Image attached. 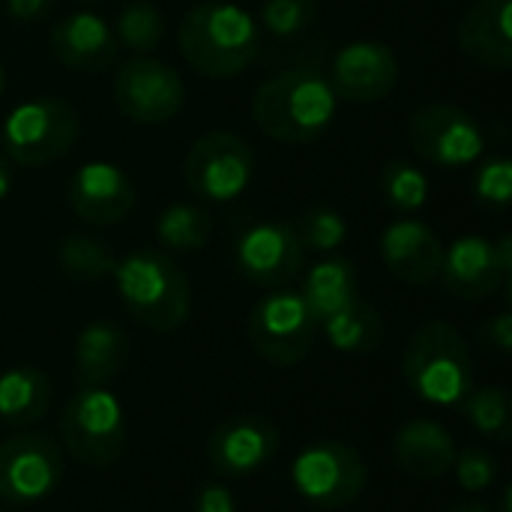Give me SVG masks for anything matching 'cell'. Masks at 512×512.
I'll return each instance as SVG.
<instances>
[{
    "mask_svg": "<svg viewBox=\"0 0 512 512\" xmlns=\"http://www.w3.org/2000/svg\"><path fill=\"white\" fill-rule=\"evenodd\" d=\"M339 96L327 75L312 66L285 69L267 78L252 99L258 129L282 144H312L336 117Z\"/></svg>",
    "mask_w": 512,
    "mask_h": 512,
    "instance_id": "1",
    "label": "cell"
},
{
    "mask_svg": "<svg viewBox=\"0 0 512 512\" xmlns=\"http://www.w3.org/2000/svg\"><path fill=\"white\" fill-rule=\"evenodd\" d=\"M180 51L207 78H234L258 54L255 18L234 3H201L186 12L177 30Z\"/></svg>",
    "mask_w": 512,
    "mask_h": 512,
    "instance_id": "2",
    "label": "cell"
},
{
    "mask_svg": "<svg viewBox=\"0 0 512 512\" xmlns=\"http://www.w3.org/2000/svg\"><path fill=\"white\" fill-rule=\"evenodd\" d=\"M117 291L129 315L156 333H171L189 318V279L174 258L156 249H138L114 267Z\"/></svg>",
    "mask_w": 512,
    "mask_h": 512,
    "instance_id": "3",
    "label": "cell"
},
{
    "mask_svg": "<svg viewBox=\"0 0 512 512\" xmlns=\"http://www.w3.org/2000/svg\"><path fill=\"white\" fill-rule=\"evenodd\" d=\"M402 372L408 387L432 405H462L474 390L471 351L447 321H432L408 339Z\"/></svg>",
    "mask_w": 512,
    "mask_h": 512,
    "instance_id": "4",
    "label": "cell"
},
{
    "mask_svg": "<svg viewBox=\"0 0 512 512\" xmlns=\"http://www.w3.org/2000/svg\"><path fill=\"white\" fill-rule=\"evenodd\" d=\"M66 450L87 468H111L126 447V423L117 399L102 387H84L69 399L60 420Z\"/></svg>",
    "mask_w": 512,
    "mask_h": 512,
    "instance_id": "5",
    "label": "cell"
},
{
    "mask_svg": "<svg viewBox=\"0 0 512 512\" xmlns=\"http://www.w3.org/2000/svg\"><path fill=\"white\" fill-rule=\"evenodd\" d=\"M78 117L63 99H33L9 111L3 123V150L12 162L39 168L72 150Z\"/></svg>",
    "mask_w": 512,
    "mask_h": 512,
    "instance_id": "6",
    "label": "cell"
},
{
    "mask_svg": "<svg viewBox=\"0 0 512 512\" xmlns=\"http://www.w3.org/2000/svg\"><path fill=\"white\" fill-rule=\"evenodd\" d=\"M291 477L297 492L309 504L321 510H339L363 495L369 471L354 447L339 441H321L297 456Z\"/></svg>",
    "mask_w": 512,
    "mask_h": 512,
    "instance_id": "7",
    "label": "cell"
},
{
    "mask_svg": "<svg viewBox=\"0 0 512 512\" xmlns=\"http://www.w3.org/2000/svg\"><path fill=\"white\" fill-rule=\"evenodd\" d=\"M249 345L273 366H297L309 357L318 333V321L306 309L300 294L279 291L255 306L249 315Z\"/></svg>",
    "mask_w": 512,
    "mask_h": 512,
    "instance_id": "8",
    "label": "cell"
},
{
    "mask_svg": "<svg viewBox=\"0 0 512 512\" xmlns=\"http://www.w3.org/2000/svg\"><path fill=\"white\" fill-rule=\"evenodd\" d=\"M255 174V156L249 144L234 132H207L201 135L183 162V177L192 192L207 201H234L240 198Z\"/></svg>",
    "mask_w": 512,
    "mask_h": 512,
    "instance_id": "9",
    "label": "cell"
},
{
    "mask_svg": "<svg viewBox=\"0 0 512 512\" xmlns=\"http://www.w3.org/2000/svg\"><path fill=\"white\" fill-rule=\"evenodd\" d=\"M408 135L414 150L438 168H465L486 150L480 123L465 108L450 102H429L414 111Z\"/></svg>",
    "mask_w": 512,
    "mask_h": 512,
    "instance_id": "10",
    "label": "cell"
},
{
    "mask_svg": "<svg viewBox=\"0 0 512 512\" xmlns=\"http://www.w3.org/2000/svg\"><path fill=\"white\" fill-rule=\"evenodd\" d=\"M63 480L60 447L42 432H24L0 444V498L33 504L48 498Z\"/></svg>",
    "mask_w": 512,
    "mask_h": 512,
    "instance_id": "11",
    "label": "cell"
},
{
    "mask_svg": "<svg viewBox=\"0 0 512 512\" xmlns=\"http://www.w3.org/2000/svg\"><path fill=\"white\" fill-rule=\"evenodd\" d=\"M114 102L135 123H168L186 102L183 78L156 57H132L114 75Z\"/></svg>",
    "mask_w": 512,
    "mask_h": 512,
    "instance_id": "12",
    "label": "cell"
},
{
    "mask_svg": "<svg viewBox=\"0 0 512 512\" xmlns=\"http://www.w3.org/2000/svg\"><path fill=\"white\" fill-rule=\"evenodd\" d=\"M279 426L261 414H234L207 438V459L225 477H249L267 468L279 453Z\"/></svg>",
    "mask_w": 512,
    "mask_h": 512,
    "instance_id": "13",
    "label": "cell"
},
{
    "mask_svg": "<svg viewBox=\"0 0 512 512\" xmlns=\"http://www.w3.org/2000/svg\"><path fill=\"white\" fill-rule=\"evenodd\" d=\"M306 249L285 222H255L237 237L234 261L243 279L261 288H279L303 270Z\"/></svg>",
    "mask_w": 512,
    "mask_h": 512,
    "instance_id": "14",
    "label": "cell"
},
{
    "mask_svg": "<svg viewBox=\"0 0 512 512\" xmlns=\"http://www.w3.org/2000/svg\"><path fill=\"white\" fill-rule=\"evenodd\" d=\"M330 84L348 102H378L399 84V60L384 42H351L336 54Z\"/></svg>",
    "mask_w": 512,
    "mask_h": 512,
    "instance_id": "15",
    "label": "cell"
},
{
    "mask_svg": "<svg viewBox=\"0 0 512 512\" xmlns=\"http://www.w3.org/2000/svg\"><path fill=\"white\" fill-rule=\"evenodd\" d=\"M69 207L90 225H117L135 207L132 180L111 162H87L69 183Z\"/></svg>",
    "mask_w": 512,
    "mask_h": 512,
    "instance_id": "16",
    "label": "cell"
},
{
    "mask_svg": "<svg viewBox=\"0 0 512 512\" xmlns=\"http://www.w3.org/2000/svg\"><path fill=\"white\" fill-rule=\"evenodd\" d=\"M54 57L75 72H105L117 60V36L96 12H72L51 27Z\"/></svg>",
    "mask_w": 512,
    "mask_h": 512,
    "instance_id": "17",
    "label": "cell"
},
{
    "mask_svg": "<svg viewBox=\"0 0 512 512\" xmlns=\"http://www.w3.org/2000/svg\"><path fill=\"white\" fill-rule=\"evenodd\" d=\"M381 255L390 273L411 285H429L441 276L444 264V246L438 234L417 219H399L387 225L381 237Z\"/></svg>",
    "mask_w": 512,
    "mask_h": 512,
    "instance_id": "18",
    "label": "cell"
},
{
    "mask_svg": "<svg viewBox=\"0 0 512 512\" xmlns=\"http://www.w3.org/2000/svg\"><path fill=\"white\" fill-rule=\"evenodd\" d=\"M441 276H444V288L468 303L486 300L498 288L510 285V276H504V270L495 261L492 243L477 234L459 237L450 246V252H444Z\"/></svg>",
    "mask_w": 512,
    "mask_h": 512,
    "instance_id": "19",
    "label": "cell"
},
{
    "mask_svg": "<svg viewBox=\"0 0 512 512\" xmlns=\"http://www.w3.org/2000/svg\"><path fill=\"white\" fill-rule=\"evenodd\" d=\"M459 48L480 66H512V0H477L459 21Z\"/></svg>",
    "mask_w": 512,
    "mask_h": 512,
    "instance_id": "20",
    "label": "cell"
},
{
    "mask_svg": "<svg viewBox=\"0 0 512 512\" xmlns=\"http://www.w3.org/2000/svg\"><path fill=\"white\" fill-rule=\"evenodd\" d=\"M132 342L114 321H96L81 330L75 342V378L81 387L111 384L129 363Z\"/></svg>",
    "mask_w": 512,
    "mask_h": 512,
    "instance_id": "21",
    "label": "cell"
},
{
    "mask_svg": "<svg viewBox=\"0 0 512 512\" xmlns=\"http://www.w3.org/2000/svg\"><path fill=\"white\" fill-rule=\"evenodd\" d=\"M393 456L408 477L438 480L456 462V447L447 429L432 420H411L393 438Z\"/></svg>",
    "mask_w": 512,
    "mask_h": 512,
    "instance_id": "22",
    "label": "cell"
},
{
    "mask_svg": "<svg viewBox=\"0 0 512 512\" xmlns=\"http://www.w3.org/2000/svg\"><path fill=\"white\" fill-rule=\"evenodd\" d=\"M51 405V384L39 369L21 366L0 375V420L9 426H33Z\"/></svg>",
    "mask_w": 512,
    "mask_h": 512,
    "instance_id": "23",
    "label": "cell"
},
{
    "mask_svg": "<svg viewBox=\"0 0 512 512\" xmlns=\"http://www.w3.org/2000/svg\"><path fill=\"white\" fill-rule=\"evenodd\" d=\"M303 303L312 312L315 321H327L330 315H336L339 309L351 306L357 300V273L351 267V261L333 258V261H321L312 267V273L306 276L303 285Z\"/></svg>",
    "mask_w": 512,
    "mask_h": 512,
    "instance_id": "24",
    "label": "cell"
},
{
    "mask_svg": "<svg viewBox=\"0 0 512 512\" xmlns=\"http://www.w3.org/2000/svg\"><path fill=\"white\" fill-rule=\"evenodd\" d=\"M324 330H327L330 345L345 354H372L381 348L384 333H387L381 312L363 300H354L351 306L330 315L324 321Z\"/></svg>",
    "mask_w": 512,
    "mask_h": 512,
    "instance_id": "25",
    "label": "cell"
},
{
    "mask_svg": "<svg viewBox=\"0 0 512 512\" xmlns=\"http://www.w3.org/2000/svg\"><path fill=\"white\" fill-rule=\"evenodd\" d=\"M57 261L72 282H99L105 276H114L117 267L111 249L96 237H84V234H69L57 249Z\"/></svg>",
    "mask_w": 512,
    "mask_h": 512,
    "instance_id": "26",
    "label": "cell"
},
{
    "mask_svg": "<svg viewBox=\"0 0 512 512\" xmlns=\"http://www.w3.org/2000/svg\"><path fill=\"white\" fill-rule=\"evenodd\" d=\"M210 231H213L210 213L198 204H171L159 216V225H156L159 240L177 252H195L207 246Z\"/></svg>",
    "mask_w": 512,
    "mask_h": 512,
    "instance_id": "27",
    "label": "cell"
},
{
    "mask_svg": "<svg viewBox=\"0 0 512 512\" xmlns=\"http://www.w3.org/2000/svg\"><path fill=\"white\" fill-rule=\"evenodd\" d=\"M381 198L387 207L399 210V213H414L426 204L429 198V180L420 168H414L405 159H390L381 168V180H378Z\"/></svg>",
    "mask_w": 512,
    "mask_h": 512,
    "instance_id": "28",
    "label": "cell"
},
{
    "mask_svg": "<svg viewBox=\"0 0 512 512\" xmlns=\"http://www.w3.org/2000/svg\"><path fill=\"white\" fill-rule=\"evenodd\" d=\"M468 420L492 441L507 444L512 438V411L510 393L501 387H486V390H471L468 399L462 402Z\"/></svg>",
    "mask_w": 512,
    "mask_h": 512,
    "instance_id": "29",
    "label": "cell"
},
{
    "mask_svg": "<svg viewBox=\"0 0 512 512\" xmlns=\"http://www.w3.org/2000/svg\"><path fill=\"white\" fill-rule=\"evenodd\" d=\"M162 33H165V18H162L159 6L150 0H132L129 6L120 9L117 24H114L117 42H123L135 51L156 48Z\"/></svg>",
    "mask_w": 512,
    "mask_h": 512,
    "instance_id": "30",
    "label": "cell"
},
{
    "mask_svg": "<svg viewBox=\"0 0 512 512\" xmlns=\"http://www.w3.org/2000/svg\"><path fill=\"white\" fill-rule=\"evenodd\" d=\"M318 21V0H264L261 24L273 39L303 36Z\"/></svg>",
    "mask_w": 512,
    "mask_h": 512,
    "instance_id": "31",
    "label": "cell"
},
{
    "mask_svg": "<svg viewBox=\"0 0 512 512\" xmlns=\"http://www.w3.org/2000/svg\"><path fill=\"white\" fill-rule=\"evenodd\" d=\"M291 228L303 249H318V252L336 249L348 234L342 213H336L333 207H309L297 216V222Z\"/></svg>",
    "mask_w": 512,
    "mask_h": 512,
    "instance_id": "32",
    "label": "cell"
},
{
    "mask_svg": "<svg viewBox=\"0 0 512 512\" xmlns=\"http://www.w3.org/2000/svg\"><path fill=\"white\" fill-rule=\"evenodd\" d=\"M474 195L489 210H504L512 198V162L507 156L486 159L474 180Z\"/></svg>",
    "mask_w": 512,
    "mask_h": 512,
    "instance_id": "33",
    "label": "cell"
},
{
    "mask_svg": "<svg viewBox=\"0 0 512 512\" xmlns=\"http://www.w3.org/2000/svg\"><path fill=\"white\" fill-rule=\"evenodd\" d=\"M453 468H456V480H459V486H462L465 492H483V489H489V486L495 483V477H498V459H495L489 450H483V447L465 450V453L453 462Z\"/></svg>",
    "mask_w": 512,
    "mask_h": 512,
    "instance_id": "34",
    "label": "cell"
},
{
    "mask_svg": "<svg viewBox=\"0 0 512 512\" xmlns=\"http://www.w3.org/2000/svg\"><path fill=\"white\" fill-rule=\"evenodd\" d=\"M483 339L501 354V357H507L512 348V315L510 312H501L498 318H492L486 327H483Z\"/></svg>",
    "mask_w": 512,
    "mask_h": 512,
    "instance_id": "35",
    "label": "cell"
},
{
    "mask_svg": "<svg viewBox=\"0 0 512 512\" xmlns=\"http://www.w3.org/2000/svg\"><path fill=\"white\" fill-rule=\"evenodd\" d=\"M195 512H234V498L222 486H204L195 498Z\"/></svg>",
    "mask_w": 512,
    "mask_h": 512,
    "instance_id": "36",
    "label": "cell"
},
{
    "mask_svg": "<svg viewBox=\"0 0 512 512\" xmlns=\"http://www.w3.org/2000/svg\"><path fill=\"white\" fill-rule=\"evenodd\" d=\"M54 0H6V12L15 21H36L51 9Z\"/></svg>",
    "mask_w": 512,
    "mask_h": 512,
    "instance_id": "37",
    "label": "cell"
},
{
    "mask_svg": "<svg viewBox=\"0 0 512 512\" xmlns=\"http://www.w3.org/2000/svg\"><path fill=\"white\" fill-rule=\"evenodd\" d=\"M492 249H495V261H498V267L504 270V276H510L512 273V237L510 234L498 237V240L492 243Z\"/></svg>",
    "mask_w": 512,
    "mask_h": 512,
    "instance_id": "38",
    "label": "cell"
},
{
    "mask_svg": "<svg viewBox=\"0 0 512 512\" xmlns=\"http://www.w3.org/2000/svg\"><path fill=\"white\" fill-rule=\"evenodd\" d=\"M9 186H12V168H9V159L0 156V201L9 195Z\"/></svg>",
    "mask_w": 512,
    "mask_h": 512,
    "instance_id": "39",
    "label": "cell"
},
{
    "mask_svg": "<svg viewBox=\"0 0 512 512\" xmlns=\"http://www.w3.org/2000/svg\"><path fill=\"white\" fill-rule=\"evenodd\" d=\"M450 512H492L486 504H477V501H468V504H456Z\"/></svg>",
    "mask_w": 512,
    "mask_h": 512,
    "instance_id": "40",
    "label": "cell"
},
{
    "mask_svg": "<svg viewBox=\"0 0 512 512\" xmlns=\"http://www.w3.org/2000/svg\"><path fill=\"white\" fill-rule=\"evenodd\" d=\"M510 501H512V489L507 486V489H504V498H501V512H510Z\"/></svg>",
    "mask_w": 512,
    "mask_h": 512,
    "instance_id": "41",
    "label": "cell"
},
{
    "mask_svg": "<svg viewBox=\"0 0 512 512\" xmlns=\"http://www.w3.org/2000/svg\"><path fill=\"white\" fill-rule=\"evenodd\" d=\"M6 90V72H3V66H0V93Z\"/></svg>",
    "mask_w": 512,
    "mask_h": 512,
    "instance_id": "42",
    "label": "cell"
}]
</instances>
